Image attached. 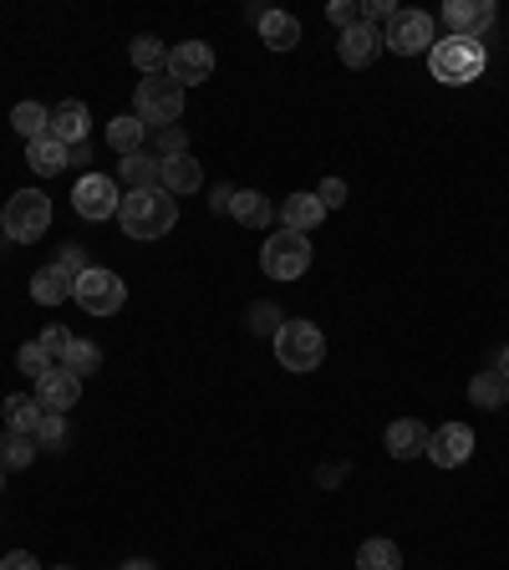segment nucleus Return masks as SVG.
<instances>
[{
    "label": "nucleus",
    "instance_id": "obj_1",
    "mask_svg": "<svg viewBox=\"0 0 509 570\" xmlns=\"http://www.w3.org/2000/svg\"><path fill=\"white\" fill-rule=\"evenodd\" d=\"M118 224L128 240H163V234H173V224H179V204H173V194H163V189H133V194H122V204H118Z\"/></svg>",
    "mask_w": 509,
    "mask_h": 570
},
{
    "label": "nucleus",
    "instance_id": "obj_2",
    "mask_svg": "<svg viewBox=\"0 0 509 570\" xmlns=\"http://www.w3.org/2000/svg\"><path fill=\"white\" fill-rule=\"evenodd\" d=\"M489 67L485 47L479 41H463V37H449V41H433V51H428V72H433V82L443 87H463V82H479Z\"/></svg>",
    "mask_w": 509,
    "mask_h": 570
},
{
    "label": "nucleus",
    "instance_id": "obj_3",
    "mask_svg": "<svg viewBox=\"0 0 509 570\" xmlns=\"http://www.w3.org/2000/svg\"><path fill=\"white\" fill-rule=\"evenodd\" d=\"M276 362L286 367V372H316V367L327 362V337H321V327H311V321H301V316H286V327L276 331Z\"/></svg>",
    "mask_w": 509,
    "mask_h": 570
},
{
    "label": "nucleus",
    "instance_id": "obj_4",
    "mask_svg": "<svg viewBox=\"0 0 509 570\" xmlns=\"http://www.w3.org/2000/svg\"><path fill=\"white\" fill-rule=\"evenodd\" d=\"M260 270H266L270 280H301L306 270H311V234L276 230L260 244Z\"/></svg>",
    "mask_w": 509,
    "mask_h": 570
},
{
    "label": "nucleus",
    "instance_id": "obj_5",
    "mask_svg": "<svg viewBox=\"0 0 509 570\" xmlns=\"http://www.w3.org/2000/svg\"><path fill=\"white\" fill-rule=\"evenodd\" d=\"M47 230H51V199L41 189L11 194V204H6V240L37 244V240H47Z\"/></svg>",
    "mask_w": 509,
    "mask_h": 570
},
{
    "label": "nucleus",
    "instance_id": "obj_6",
    "mask_svg": "<svg viewBox=\"0 0 509 570\" xmlns=\"http://www.w3.org/2000/svg\"><path fill=\"white\" fill-rule=\"evenodd\" d=\"M133 108H138V118L148 122V128H173L179 122V112H183V87L173 82V77H143L138 82V92H133Z\"/></svg>",
    "mask_w": 509,
    "mask_h": 570
},
{
    "label": "nucleus",
    "instance_id": "obj_7",
    "mask_svg": "<svg viewBox=\"0 0 509 570\" xmlns=\"http://www.w3.org/2000/svg\"><path fill=\"white\" fill-rule=\"evenodd\" d=\"M72 301L82 306L87 316H118L122 306H128V286H122V276L118 270H102V266H92L87 276H77V286H72Z\"/></svg>",
    "mask_w": 509,
    "mask_h": 570
},
{
    "label": "nucleus",
    "instance_id": "obj_8",
    "mask_svg": "<svg viewBox=\"0 0 509 570\" xmlns=\"http://www.w3.org/2000/svg\"><path fill=\"white\" fill-rule=\"evenodd\" d=\"M433 16L428 11H412V6H398V16L388 21L382 31V47L398 51V57H428L433 51Z\"/></svg>",
    "mask_w": 509,
    "mask_h": 570
},
{
    "label": "nucleus",
    "instance_id": "obj_9",
    "mask_svg": "<svg viewBox=\"0 0 509 570\" xmlns=\"http://www.w3.org/2000/svg\"><path fill=\"white\" fill-rule=\"evenodd\" d=\"M72 204H77V214L92 219V224H98V219H118V204H122L118 179H108V173H82L72 189Z\"/></svg>",
    "mask_w": 509,
    "mask_h": 570
},
{
    "label": "nucleus",
    "instance_id": "obj_10",
    "mask_svg": "<svg viewBox=\"0 0 509 570\" xmlns=\"http://www.w3.org/2000/svg\"><path fill=\"white\" fill-rule=\"evenodd\" d=\"M163 77H173L179 87H199L214 77V47L209 41H179V47L169 51V67H163Z\"/></svg>",
    "mask_w": 509,
    "mask_h": 570
},
{
    "label": "nucleus",
    "instance_id": "obj_11",
    "mask_svg": "<svg viewBox=\"0 0 509 570\" xmlns=\"http://www.w3.org/2000/svg\"><path fill=\"white\" fill-rule=\"evenodd\" d=\"M443 26H449L453 37H463V41H479L495 26V0H443Z\"/></svg>",
    "mask_w": 509,
    "mask_h": 570
},
{
    "label": "nucleus",
    "instance_id": "obj_12",
    "mask_svg": "<svg viewBox=\"0 0 509 570\" xmlns=\"http://www.w3.org/2000/svg\"><path fill=\"white\" fill-rule=\"evenodd\" d=\"M428 459H433L438 469H459V463H469L473 459V428L469 423L433 428V438H428Z\"/></svg>",
    "mask_w": 509,
    "mask_h": 570
},
{
    "label": "nucleus",
    "instance_id": "obj_13",
    "mask_svg": "<svg viewBox=\"0 0 509 570\" xmlns=\"http://www.w3.org/2000/svg\"><path fill=\"white\" fill-rule=\"evenodd\" d=\"M77 398H82V377H72L67 367H51L47 377H37V402L47 413H67L77 408Z\"/></svg>",
    "mask_w": 509,
    "mask_h": 570
},
{
    "label": "nucleus",
    "instance_id": "obj_14",
    "mask_svg": "<svg viewBox=\"0 0 509 570\" xmlns=\"http://www.w3.org/2000/svg\"><path fill=\"white\" fill-rule=\"evenodd\" d=\"M158 189L173 199L183 194H199L204 189V169H199L194 153H179V158H163V169H158Z\"/></svg>",
    "mask_w": 509,
    "mask_h": 570
},
{
    "label": "nucleus",
    "instance_id": "obj_15",
    "mask_svg": "<svg viewBox=\"0 0 509 570\" xmlns=\"http://www.w3.org/2000/svg\"><path fill=\"white\" fill-rule=\"evenodd\" d=\"M428 438H433V428L428 423H418V418H398V423H388V438H382V443H388V453L392 459H418V453H428Z\"/></svg>",
    "mask_w": 509,
    "mask_h": 570
},
{
    "label": "nucleus",
    "instance_id": "obj_16",
    "mask_svg": "<svg viewBox=\"0 0 509 570\" xmlns=\"http://www.w3.org/2000/svg\"><path fill=\"white\" fill-rule=\"evenodd\" d=\"M87 133H92V112H87L77 98H67L61 108H51V138H57V143L77 148V143H87Z\"/></svg>",
    "mask_w": 509,
    "mask_h": 570
},
{
    "label": "nucleus",
    "instance_id": "obj_17",
    "mask_svg": "<svg viewBox=\"0 0 509 570\" xmlns=\"http://www.w3.org/2000/svg\"><path fill=\"white\" fill-rule=\"evenodd\" d=\"M276 219H280V230L311 234L316 224L327 219V209H321V199H316V194H291L286 204H276Z\"/></svg>",
    "mask_w": 509,
    "mask_h": 570
},
{
    "label": "nucleus",
    "instance_id": "obj_18",
    "mask_svg": "<svg viewBox=\"0 0 509 570\" xmlns=\"http://www.w3.org/2000/svg\"><path fill=\"white\" fill-rule=\"evenodd\" d=\"M72 286H77V276H67V270L51 260V266H41L37 276H31V301L37 306H61V301H72Z\"/></svg>",
    "mask_w": 509,
    "mask_h": 570
},
{
    "label": "nucleus",
    "instance_id": "obj_19",
    "mask_svg": "<svg viewBox=\"0 0 509 570\" xmlns=\"http://www.w3.org/2000/svg\"><path fill=\"white\" fill-rule=\"evenodd\" d=\"M0 413H6V428H11V433H31V438H37L47 408L37 402V392H11V398L0 402Z\"/></svg>",
    "mask_w": 509,
    "mask_h": 570
},
{
    "label": "nucleus",
    "instance_id": "obj_20",
    "mask_svg": "<svg viewBox=\"0 0 509 570\" xmlns=\"http://www.w3.org/2000/svg\"><path fill=\"white\" fill-rule=\"evenodd\" d=\"M469 402H473V408H485V413L509 408V382L499 377V367H485V372L469 377Z\"/></svg>",
    "mask_w": 509,
    "mask_h": 570
},
{
    "label": "nucleus",
    "instance_id": "obj_21",
    "mask_svg": "<svg viewBox=\"0 0 509 570\" xmlns=\"http://www.w3.org/2000/svg\"><path fill=\"white\" fill-rule=\"evenodd\" d=\"M26 163H31V169L37 173H61V169H72V148L67 143H57V138H37V143H26Z\"/></svg>",
    "mask_w": 509,
    "mask_h": 570
},
{
    "label": "nucleus",
    "instance_id": "obj_22",
    "mask_svg": "<svg viewBox=\"0 0 509 570\" xmlns=\"http://www.w3.org/2000/svg\"><path fill=\"white\" fill-rule=\"evenodd\" d=\"M143 143H148V122L143 118H133V112H122V118H112L108 122V148L112 153H143Z\"/></svg>",
    "mask_w": 509,
    "mask_h": 570
},
{
    "label": "nucleus",
    "instance_id": "obj_23",
    "mask_svg": "<svg viewBox=\"0 0 509 570\" xmlns=\"http://www.w3.org/2000/svg\"><path fill=\"white\" fill-rule=\"evenodd\" d=\"M158 169H163V158H153L143 148V153H128L118 163V183H128V194L133 189H158Z\"/></svg>",
    "mask_w": 509,
    "mask_h": 570
},
{
    "label": "nucleus",
    "instance_id": "obj_24",
    "mask_svg": "<svg viewBox=\"0 0 509 570\" xmlns=\"http://www.w3.org/2000/svg\"><path fill=\"white\" fill-rule=\"evenodd\" d=\"M260 41H266L270 51H291L296 41H301V21H296L291 11H266L260 16Z\"/></svg>",
    "mask_w": 509,
    "mask_h": 570
},
{
    "label": "nucleus",
    "instance_id": "obj_25",
    "mask_svg": "<svg viewBox=\"0 0 509 570\" xmlns=\"http://www.w3.org/2000/svg\"><path fill=\"white\" fill-rule=\"evenodd\" d=\"M337 47H341V61H347L352 72H362L367 61L377 57V47H382V41H377V31H367V26H352V31H341V37H337Z\"/></svg>",
    "mask_w": 509,
    "mask_h": 570
},
{
    "label": "nucleus",
    "instance_id": "obj_26",
    "mask_svg": "<svg viewBox=\"0 0 509 570\" xmlns=\"http://www.w3.org/2000/svg\"><path fill=\"white\" fill-rule=\"evenodd\" d=\"M230 214L240 219L244 230H266L270 219H276V204H270L260 189H240V194H234V204H230Z\"/></svg>",
    "mask_w": 509,
    "mask_h": 570
},
{
    "label": "nucleus",
    "instance_id": "obj_27",
    "mask_svg": "<svg viewBox=\"0 0 509 570\" xmlns=\"http://www.w3.org/2000/svg\"><path fill=\"white\" fill-rule=\"evenodd\" d=\"M37 453H41V443L31 433H0V469H31L37 463Z\"/></svg>",
    "mask_w": 509,
    "mask_h": 570
},
{
    "label": "nucleus",
    "instance_id": "obj_28",
    "mask_svg": "<svg viewBox=\"0 0 509 570\" xmlns=\"http://www.w3.org/2000/svg\"><path fill=\"white\" fill-rule=\"evenodd\" d=\"M11 128L26 138V143H37V138L51 133V112L41 102H16L11 108Z\"/></svg>",
    "mask_w": 509,
    "mask_h": 570
},
{
    "label": "nucleus",
    "instance_id": "obj_29",
    "mask_svg": "<svg viewBox=\"0 0 509 570\" xmlns=\"http://www.w3.org/2000/svg\"><path fill=\"white\" fill-rule=\"evenodd\" d=\"M357 570H402V550L392 540H362L357 546Z\"/></svg>",
    "mask_w": 509,
    "mask_h": 570
},
{
    "label": "nucleus",
    "instance_id": "obj_30",
    "mask_svg": "<svg viewBox=\"0 0 509 570\" xmlns=\"http://www.w3.org/2000/svg\"><path fill=\"white\" fill-rule=\"evenodd\" d=\"M128 57H133V67L143 77H158L163 67H169V47L158 37H133V47H128Z\"/></svg>",
    "mask_w": 509,
    "mask_h": 570
},
{
    "label": "nucleus",
    "instance_id": "obj_31",
    "mask_svg": "<svg viewBox=\"0 0 509 570\" xmlns=\"http://www.w3.org/2000/svg\"><path fill=\"white\" fill-rule=\"evenodd\" d=\"M57 367H67L72 377H92L102 367V347L98 341H82V337H72V347H67V357H61Z\"/></svg>",
    "mask_w": 509,
    "mask_h": 570
},
{
    "label": "nucleus",
    "instance_id": "obj_32",
    "mask_svg": "<svg viewBox=\"0 0 509 570\" xmlns=\"http://www.w3.org/2000/svg\"><path fill=\"white\" fill-rule=\"evenodd\" d=\"M148 133H153V148H148L153 158H179V153H189V133H183L179 122H173V128H148Z\"/></svg>",
    "mask_w": 509,
    "mask_h": 570
},
{
    "label": "nucleus",
    "instance_id": "obj_33",
    "mask_svg": "<svg viewBox=\"0 0 509 570\" xmlns=\"http://www.w3.org/2000/svg\"><path fill=\"white\" fill-rule=\"evenodd\" d=\"M244 321H250V331H255V337H276V331L286 327V316H280V306H270V301H255Z\"/></svg>",
    "mask_w": 509,
    "mask_h": 570
},
{
    "label": "nucleus",
    "instance_id": "obj_34",
    "mask_svg": "<svg viewBox=\"0 0 509 570\" xmlns=\"http://www.w3.org/2000/svg\"><path fill=\"white\" fill-rule=\"evenodd\" d=\"M51 367H57V362H51V357L41 352V341H26L21 352H16V372H26L31 382H37V377H47Z\"/></svg>",
    "mask_w": 509,
    "mask_h": 570
},
{
    "label": "nucleus",
    "instance_id": "obj_35",
    "mask_svg": "<svg viewBox=\"0 0 509 570\" xmlns=\"http://www.w3.org/2000/svg\"><path fill=\"white\" fill-rule=\"evenodd\" d=\"M37 443H41V449H67V413H47V418H41Z\"/></svg>",
    "mask_w": 509,
    "mask_h": 570
},
{
    "label": "nucleus",
    "instance_id": "obj_36",
    "mask_svg": "<svg viewBox=\"0 0 509 570\" xmlns=\"http://www.w3.org/2000/svg\"><path fill=\"white\" fill-rule=\"evenodd\" d=\"M327 21L337 26V31H352V26H362V6H352V0H331Z\"/></svg>",
    "mask_w": 509,
    "mask_h": 570
},
{
    "label": "nucleus",
    "instance_id": "obj_37",
    "mask_svg": "<svg viewBox=\"0 0 509 570\" xmlns=\"http://www.w3.org/2000/svg\"><path fill=\"white\" fill-rule=\"evenodd\" d=\"M37 341H41V352H47L51 362H61V357H67V347H72V331H67V327H47Z\"/></svg>",
    "mask_w": 509,
    "mask_h": 570
},
{
    "label": "nucleus",
    "instance_id": "obj_38",
    "mask_svg": "<svg viewBox=\"0 0 509 570\" xmlns=\"http://www.w3.org/2000/svg\"><path fill=\"white\" fill-rule=\"evenodd\" d=\"M392 16H398V6H392V0H362V26H367V31L388 26Z\"/></svg>",
    "mask_w": 509,
    "mask_h": 570
},
{
    "label": "nucleus",
    "instance_id": "obj_39",
    "mask_svg": "<svg viewBox=\"0 0 509 570\" xmlns=\"http://www.w3.org/2000/svg\"><path fill=\"white\" fill-rule=\"evenodd\" d=\"M57 266L67 270V276H87V270H92V260H87V250H82V244H61Z\"/></svg>",
    "mask_w": 509,
    "mask_h": 570
},
{
    "label": "nucleus",
    "instance_id": "obj_40",
    "mask_svg": "<svg viewBox=\"0 0 509 570\" xmlns=\"http://www.w3.org/2000/svg\"><path fill=\"white\" fill-rule=\"evenodd\" d=\"M316 199H321V209L331 214V209L347 204V183H341V179H321V183H316Z\"/></svg>",
    "mask_w": 509,
    "mask_h": 570
},
{
    "label": "nucleus",
    "instance_id": "obj_41",
    "mask_svg": "<svg viewBox=\"0 0 509 570\" xmlns=\"http://www.w3.org/2000/svg\"><path fill=\"white\" fill-rule=\"evenodd\" d=\"M234 194H240V189H234V183H214V189H209V209H214V214H230Z\"/></svg>",
    "mask_w": 509,
    "mask_h": 570
},
{
    "label": "nucleus",
    "instance_id": "obj_42",
    "mask_svg": "<svg viewBox=\"0 0 509 570\" xmlns=\"http://www.w3.org/2000/svg\"><path fill=\"white\" fill-rule=\"evenodd\" d=\"M0 570H47V566H41L31 550H11V556L0 560Z\"/></svg>",
    "mask_w": 509,
    "mask_h": 570
},
{
    "label": "nucleus",
    "instance_id": "obj_43",
    "mask_svg": "<svg viewBox=\"0 0 509 570\" xmlns=\"http://www.w3.org/2000/svg\"><path fill=\"white\" fill-rule=\"evenodd\" d=\"M72 169H92V148H87V143L72 148Z\"/></svg>",
    "mask_w": 509,
    "mask_h": 570
},
{
    "label": "nucleus",
    "instance_id": "obj_44",
    "mask_svg": "<svg viewBox=\"0 0 509 570\" xmlns=\"http://www.w3.org/2000/svg\"><path fill=\"white\" fill-rule=\"evenodd\" d=\"M118 570H158V566H153V560L138 556V560H128V566H118Z\"/></svg>",
    "mask_w": 509,
    "mask_h": 570
},
{
    "label": "nucleus",
    "instance_id": "obj_45",
    "mask_svg": "<svg viewBox=\"0 0 509 570\" xmlns=\"http://www.w3.org/2000/svg\"><path fill=\"white\" fill-rule=\"evenodd\" d=\"M499 377L509 382V347H499Z\"/></svg>",
    "mask_w": 509,
    "mask_h": 570
},
{
    "label": "nucleus",
    "instance_id": "obj_46",
    "mask_svg": "<svg viewBox=\"0 0 509 570\" xmlns=\"http://www.w3.org/2000/svg\"><path fill=\"white\" fill-rule=\"evenodd\" d=\"M0 234H6V204H0Z\"/></svg>",
    "mask_w": 509,
    "mask_h": 570
},
{
    "label": "nucleus",
    "instance_id": "obj_47",
    "mask_svg": "<svg viewBox=\"0 0 509 570\" xmlns=\"http://www.w3.org/2000/svg\"><path fill=\"white\" fill-rule=\"evenodd\" d=\"M51 570H77V566H51Z\"/></svg>",
    "mask_w": 509,
    "mask_h": 570
},
{
    "label": "nucleus",
    "instance_id": "obj_48",
    "mask_svg": "<svg viewBox=\"0 0 509 570\" xmlns=\"http://www.w3.org/2000/svg\"><path fill=\"white\" fill-rule=\"evenodd\" d=\"M0 489H6V469H0Z\"/></svg>",
    "mask_w": 509,
    "mask_h": 570
}]
</instances>
